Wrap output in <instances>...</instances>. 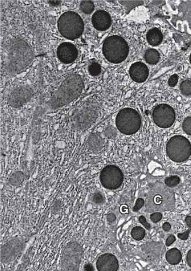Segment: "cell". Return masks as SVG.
Wrapping results in <instances>:
<instances>
[{
  "mask_svg": "<svg viewBox=\"0 0 191 271\" xmlns=\"http://www.w3.org/2000/svg\"><path fill=\"white\" fill-rule=\"evenodd\" d=\"M4 71L14 76L30 66L34 59V52L25 40L14 38L8 41L5 49Z\"/></svg>",
  "mask_w": 191,
  "mask_h": 271,
  "instance_id": "obj_1",
  "label": "cell"
},
{
  "mask_svg": "<svg viewBox=\"0 0 191 271\" xmlns=\"http://www.w3.org/2000/svg\"><path fill=\"white\" fill-rule=\"evenodd\" d=\"M84 88L82 77L71 74L66 78L57 90L53 92L47 105L51 110H56L68 105L78 97Z\"/></svg>",
  "mask_w": 191,
  "mask_h": 271,
  "instance_id": "obj_2",
  "label": "cell"
},
{
  "mask_svg": "<svg viewBox=\"0 0 191 271\" xmlns=\"http://www.w3.org/2000/svg\"><path fill=\"white\" fill-rule=\"evenodd\" d=\"M100 113V106L97 101L94 100L87 101L71 116V126L78 131L87 129L97 120Z\"/></svg>",
  "mask_w": 191,
  "mask_h": 271,
  "instance_id": "obj_3",
  "label": "cell"
},
{
  "mask_svg": "<svg viewBox=\"0 0 191 271\" xmlns=\"http://www.w3.org/2000/svg\"><path fill=\"white\" fill-rule=\"evenodd\" d=\"M167 187L166 186L159 187V192L157 189H154L149 194L145 204L148 212L167 211L174 207V193Z\"/></svg>",
  "mask_w": 191,
  "mask_h": 271,
  "instance_id": "obj_4",
  "label": "cell"
},
{
  "mask_svg": "<svg viewBox=\"0 0 191 271\" xmlns=\"http://www.w3.org/2000/svg\"><path fill=\"white\" fill-rule=\"evenodd\" d=\"M59 32L67 39L73 40L80 37L84 31V22L74 12L69 11L59 17L58 21Z\"/></svg>",
  "mask_w": 191,
  "mask_h": 271,
  "instance_id": "obj_5",
  "label": "cell"
},
{
  "mask_svg": "<svg viewBox=\"0 0 191 271\" xmlns=\"http://www.w3.org/2000/svg\"><path fill=\"white\" fill-rule=\"evenodd\" d=\"M103 51L107 61L113 64H119L127 57L129 48L123 38L112 35L104 41Z\"/></svg>",
  "mask_w": 191,
  "mask_h": 271,
  "instance_id": "obj_6",
  "label": "cell"
},
{
  "mask_svg": "<svg viewBox=\"0 0 191 271\" xmlns=\"http://www.w3.org/2000/svg\"><path fill=\"white\" fill-rule=\"evenodd\" d=\"M118 129L127 136L134 135L141 127V119L138 112L131 108H124L119 112L116 119Z\"/></svg>",
  "mask_w": 191,
  "mask_h": 271,
  "instance_id": "obj_7",
  "label": "cell"
},
{
  "mask_svg": "<svg viewBox=\"0 0 191 271\" xmlns=\"http://www.w3.org/2000/svg\"><path fill=\"white\" fill-rule=\"evenodd\" d=\"M166 152L173 162L182 163L191 155V144L189 140L181 136H175L170 138L167 144Z\"/></svg>",
  "mask_w": 191,
  "mask_h": 271,
  "instance_id": "obj_8",
  "label": "cell"
},
{
  "mask_svg": "<svg viewBox=\"0 0 191 271\" xmlns=\"http://www.w3.org/2000/svg\"><path fill=\"white\" fill-rule=\"evenodd\" d=\"M83 250L78 243H69L64 250L58 271H79Z\"/></svg>",
  "mask_w": 191,
  "mask_h": 271,
  "instance_id": "obj_9",
  "label": "cell"
},
{
  "mask_svg": "<svg viewBox=\"0 0 191 271\" xmlns=\"http://www.w3.org/2000/svg\"><path fill=\"white\" fill-rule=\"evenodd\" d=\"M100 178L102 186L109 190L119 189L124 181L123 172L115 165L105 167L101 172Z\"/></svg>",
  "mask_w": 191,
  "mask_h": 271,
  "instance_id": "obj_10",
  "label": "cell"
},
{
  "mask_svg": "<svg viewBox=\"0 0 191 271\" xmlns=\"http://www.w3.org/2000/svg\"><path fill=\"white\" fill-rule=\"evenodd\" d=\"M152 117L158 127L167 129L173 126L175 120L174 110L167 104H160L154 109Z\"/></svg>",
  "mask_w": 191,
  "mask_h": 271,
  "instance_id": "obj_11",
  "label": "cell"
},
{
  "mask_svg": "<svg viewBox=\"0 0 191 271\" xmlns=\"http://www.w3.org/2000/svg\"><path fill=\"white\" fill-rule=\"evenodd\" d=\"M34 91L28 85H20L15 88L8 95V103L13 108H19L31 100Z\"/></svg>",
  "mask_w": 191,
  "mask_h": 271,
  "instance_id": "obj_12",
  "label": "cell"
},
{
  "mask_svg": "<svg viewBox=\"0 0 191 271\" xmlns=\"http://www.w3.org/2000/svg\"><path fill=\"white\" fill-rule=\"evenodd\" d=\"M57 56L59 61L64 64H71L77 58L78 51L73 44L64 43L58 48Z\"/></svg>",
  "mask_w": 191,
  "mask_h": 271,
  "instance_id": "obj_13",
  "label": "cell"
},
{
  "mask_svg": "<svg viewBox=\"0 0 191 271\" xmlns=\"http://www.w3.org/2000/svg\"><path fill=\"white\" fill-rule=\"evenodd\" d=\"M22 249V244L17 239L12 240L2 247L1 259L3 263H8L14 260L19 255Z\"/></svg>",
  "mask_w": 191,
  "mask_h": 271,
  "instance_id": "obj_14",
  "label": "cell"
},
{
  "mask_svg": "<svg viewBox=\"0 0 191 271\" xmlns=\"http://www.w3.org/2000/svg\"><path fill=\"white\" fill-rule=\"evenodd\" d=\"M96 266L98 271H118L119 265L116 256L105 253L98 257Z\"/></svg>",
  "mask_w": 191,
  "mask_h": 271,
  "instance_id": "obj_15",
  "label": "cell"
},
{
  "mask_svg": "<svg viewBox=\"0 0 191 271\" xmlns=\"http://www.w3.org/2000/svg\"><path fill=\"white\" fill-rule=\"evenodd\" d=\"M92 23L94 28L98 31H105L111 25V17L105 11H97L92 17Z\"/></svg>",
  "mask_w": 191,
  "mask_h": 271,
  "instance_id": "obj_16",
  "label": "cell"
},
{
  "mask_svg": "<svg viewBox=\"0 0 191 271\" xmlns=\"http://www.w3.org/2000/svg\"><path fill=\"white\" fill-rule=\"evenodd\" d=\"M130 74L134 81L137 83L144 82L149 75L148 68L142 62H136L131 65Z\"/></svg>",
  "mask_w": 191,
  "mask_h": 271,
  "instance_id": "obj_17",
  "label": "cell"
},
{
  "mask_svg": "<svg viewBox=\"0 0 191 271\" xmlns=\"http://www.w3.org/2000/svg\"><path fill=\"white\" fill-rule=\"evenodd\" d=\"M104 145V139L100 133L92 134L89 137L88 146L89 150L93 152H98L102 150Z\"/></svg>",
  "mask_w": 191,
  "mask_h": 271,
  "instance_id": "obj_18",
  "label": "cell"
},
{
  "mask_svg": "<svg viewBox=\"0 0 191 271\" xmlns=\"http://www.w3.org/2000/svg\"><path fill=\"white\" fill-rule=\"evenodd\" d=\"M148 42L152 46H157L162 42L163 36L162 33L157 28H153L147 34Z\"/></svg>",
  "mask_w": 191,
  "mask_h": 271,
  "instance_id": "obj_19",
  "label": "cell"
},
{
  "mask_svg": "<svg viewBox=\"0 0 191 271\" xmlns=\"http://www.w3.org/2000/svg\"><path fill=\"white\" fill-rule=\"evenodd\" d=\"M183 258V255L177 248H173L168 250L166 254V259L167 261L171 265L175 266L180 263Z\"/></svg>",
  "mask_w": 191,
  "mask_h": 271,
  "instance_id": "obj_20",
  "label": "cell"
},
{
  "mask_svg": "<svg viewBox=\"0 0 191 271\" xmlns=\"http://www.w3.org/2000/svg\"><path fill=\"white\" fill-rule=\"evenodd\" d=\"M144 58L148 64L154 65L159 62L160 55L157 50L149 49L146 51Z\"/></svg>",
  "mask_w": 191,
  "mask_h": 271,
  "instance_id": "obj_21",
  "label": "cell"
},
{
  "mask_svg": "<svg viewBox=\"0 0 191 271\" xmlns=\"http://www.w3.org/2000/svg\"><path fill=\"white\" fill-rule=\"evenodd\" d=\"M25 178V174L22 171H17L12 174L9 178V183L14 186H19L23 183Z\"/></svg>",
  "mask_w": 191,
  "mask_h": 271,
  "instance_id": "obj_22",
  "label": "cell"
},
{
  "mask_svg": "<svg viewBox=\"0 0 191 271\" xmlns=\"http://www.w3.org/2000/svg\"><path fill=\"white\" fill-rule=\"evenodd\" d=\"M131 237L137 241L142 240L145 237L146 232L144 228L141 226H137L131 231Z\"/></svg>",
  "mask_w": 191,
  "mask_h": 271,
  "instance_id": "obj_23",
  "label": "cell"
},
{
  "mask_svg": "<svg viewBox=\"0 0 191 271\" xmlns=\"http://www.w3.org/2000/svg\"><path fill=\"white\" fill-rule=\"evenodd\" d=\"M80 10L86 14H90L94 10V3L91 1H83L80 3Z\"/></svg>",
  "mask_w": 191,
  "mask_h": 271,
  "instance_id": "obj_24",
  "label": "cell"
},
{
  "mask_svg": "<svg viewBox=\"0 0 191 271\" xmlns=\"http://www.w3.org/2000/svg\"><path fill=\"white\" fill-rule=\"evenodd\" d=\"M180 182L181 178L177 175H173V176L167 177L165 180L166 186L170 187V188L177 186L180 183Z\"/></svg>",
  "mask_w": 191,
  "mask_h": 271,
  "instance_id": "obj_25",
  "label": "cell"
},
{
  "mask_svg": "<svg viewBox=\"0 0 191 271\" xmlns=\"http://www.w3.org/2000/svg\"><path fill=\"white\" fill-rule=\"evenodd\" d=\"M91 200L95 204L103 205L105 203L106 199L102 192L97 191L93 193L91 197Z\"/></svg>",
  "mask_w": 191,
  "mask_h": 271,
  "instance_id": "obj_26",
  "label": "cell"
},
{
  "mask_svg": "<svg viewBox=\"0 0 191 271\" xmlns=\"http://www.w3.org/2000/svg\"><path fill=\"white\" fill-rule=\"evenodd\" d=\"M180 90L181 93L185 96H189L191 95V81L185 80L181 83Z\"/></svg>",
  "mask_w": 191,
  "mask_h": 271,
  "instance_id": "obj_27",
  "label": "cell"
},
{
  "mask_svg": "<svg viewBox=\"0 0 191 271\" xmlns=\"http://www.w3.org/2000/svg\"><path fill=\"white\" fill-rule=\"evenodd\" d=\"M88 71L91 76H98L101 71V65L97 62H92L88 67Z\"/></svg>",
  "mask_w": 191,
  "mask_h": 271,
  "instance_id": "obj_28",
  "label": "cell"
},
{
  "mask_svg": "<svg viewBox=\"0 0 191 271\" xmlns=\"http://www.w3.org/2000/svg\"><path fill=\"white\" fill-rule=\"evenodd\" d=\"M104 133H105V136L107 138L110 139H115L118 136L117 130L113 126L106 127Z\"/></svg>",
  "mask_w": 191,
  "mask_h": 271,
  "instance_id": "obj_29",
  "label": "cell"
},
{
  "mask_svg": "<svg viewBox=\"0 0 191 271\" xmlns=\"http://www.w3.org/2000/svg\"><path fill=\"white\" fill-rule=\"evenodd\" d=\"M183 129L187 135L191 136V117L185 119L183 123Z\"/></svg>",
  "mask_w": 191,
  "mask_h": 271,
  "instance_id": "obj_30",
  "label": "cell"
},
{
  "mask_svg": "<svg viewBox=\"0 0 191 271\" xmlns=\"http://www.w3.org/2000/svg\"><path fill=\"white\" fill-rule=\"evenodd\" d=\"M145 204V201L144 199L141 198L137 199L136 204L133 208V212H138V211H139V210L141 209L143 206H144Z\"/></svg>",
  "mask_w": 191,
  "mask_h": 271,
  "instance_id": "obj_31",
  "label": "cell"
},
{
  "mask_svg": "<svg viewBox=\"0 0 191 271\" xmlns=\"http://www.w3.org/2000/svg\"><path fill=\"white\" fill-rule=\"evenodd\" d=\"M163 218V214L160 212H155L151 214L150 219L154 223H157Z\"/></svg>",
  "mask_w": 191,
  "mask_h": 271,
  "instance_id": "obj_32",
  "label": "cell"
},
{
  "mask_svg": "<svg viewBox=\"0 0 191 271\" xmlns=\"http://www.w3.org/2000/svg\"><path fill=\"white\" fill-rule=\"evenodd\" d=\"M139 220L140 224H141L143 226H144L145 228L147 229V230H150L151 229V225L147 221V219L145 218V216H140Z\"/></svg>",
  "mask_w": 191,
  "mask_h": 271,
  "instance_id": "obj_33",
  "label": "cell"
},
{
  "mask_svg": "<svg viewBox=\"0 0 191 271\" xmlns=\"http://www.w3.org/2000/svg\"><path fill=\"white\" fill-rule=\"evenodd\" d=\"M178 77L177 74H173L170 77L168 81V84L170 87H174L177 84Z\"/></svg>",
  "mask_w": 191,
  "mask_h": 271,
  "instance_id": "obj_34",
  "label": "cell"
},
{
  "mask_svg": "<svg viewBox=\"0 0 191 271\" xmlns=\"http://www.w3.org/2000/svg\"><path fill=\"white\" fill-rule=\"evenodd\" d=\"M191 232V230L188 229V230L183 232V233L178 234L177 235V237L178 239H180V240H186L188 239H189Z\"/></svg>",
  "mask_w": 191,
  "mask_h": 271,
  "instance_id": "obj_35",
  "label": "cell"
},
{
  "mask_svg": "<svg viewBox=\"0 0 191 271\" xmlns=\"http://www.w3.org/2000/svg\"><path fill=\"white\" fill-rule=\"evenodd\" d=\"M176 241V237L174 235H170L166 240V246L169 247L173 245Z\"/></svg>",
  "mask_w": 191,
  "mask_h": 271,
  "instance_id": "obj_36",
  "label": "cell"
},
{
  "mask_svg": "<svg viewBox=\"0 0 191 271\" xmlns=\"http://www.w3.org/2000/svg\"><path fill=\"white\" fill-rule=\"evenodd\" d=\"M61 208V203L60 202L56 201L55 203L53 204L52 207V211L53 213H56L59 211Z\"/></svg>",
  "mask_w": 191,
  "mask_h": 271,
  "instance_id": "obj_37",
  "label": "cell"
},
{
  "mask_svg": "<svg viewBox=\"0 0 191 271\" xmlns=\"http://www.w3.org/2000/svg\"><path fill=\"white\" fill-rule=\"evenodd\" d=\"M116 219H117V217H116L114 213H109L107 214L106 216L107 221L110 223V224H112V223L115 222Z\"/></svg>",
  "mask_w": 191,
  "mask_h": 271,
  "instance_id": "obj_38",
  "label": "cell"
},
{
  "mask_svg": "<svg viewBox=\"0 0 191 271\" xmlns=\"http://www.w3.org/2000/svg\"><path fill=\"white\" fill-rule=\"evenodd\" d=\"M162 228L164 231L166 232H169L171 230L172 225H170V223L168 222H164L162 225Z\"/></svg>",
  "mask_w": 191,
  "mask_h": 271,
  "instance_id": "obj_39",
  "label": "cell"
},
{
  "mask_svg": "<svg viewBox=\"0 0 191 271\" xmlns=\"http://www.w3.org/2000/svg\"><path fill=\"white\" fill-rule=\"evenodd\" d=\"M85 271H94V266L90 263L86 264L84 267Z\"/></svg>",
  "mask_w": 191,
  "mask_h": 271,
  "instance_id": "obj_40",
  "label": "cell"
},
{
  "mask_svg": "<svg viewBox=\"0 0 191 271\" xmlns=\"http://www.w3.org/2000/svg\"><path fill=\"white\" fill-rule=\"evenodd\" d=\"M185 221L189 230L191 231V216H187L185 219Z\"/></svg>",
  "mask_w": 191,
  "mask_h": 271,
  "instance_id": "obj_41",
  "label": "cell"
},
{
  "mask_svg": "<svg viewBox=\"0 0 191 271\" xmlns=\"http://www.w3.org/2000/svg\"><path fill=\"white\" fill-rule=\"evenodd\" d=\"M187 263L189 266L191 268V249L188 252L186 257Z\"/></svg>",
  "mask_w": 191,
  "mask_h": 271,
  "instance_id": "obj_42",
  "label": "cell"
},
{
  "mask_svg": "<svg viewBox=\"0 0 191 271\" xmlns=\"http://www.w3.org/2000/svg\"><path fill=\"white\" fill-rule=\"evenodd\" d=\"M190 62H191V55H190Z\"/></svg>",
  "mask_w": 191,
  "mask_h": 271,
  "instance_id": "obj_43",
  "label": "cell"
}]
</instances>
